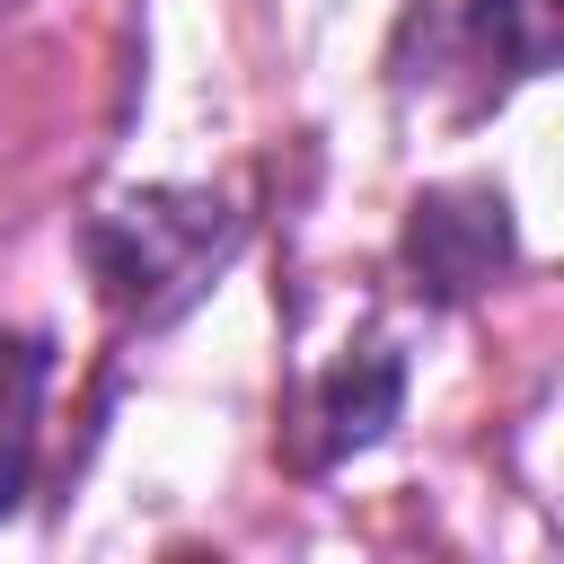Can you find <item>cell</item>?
<instances>
[{"instance_id":"4","label":"cell","mask_w":564,"mask_h":564,"mask_svg":"<svg viewBox=\"0 0 564 564\" xmlns=\"http://www.w3.org/2000/svg\"><path fill=\"white\" fill-rule=\"evenodd\" d=\"M44 379H53V352H44L35 335H0V520L18 511V494H26V476H35Z\"/></svg>"},{"instance_id":"2","label":"cell","mask_w":564,"mask_h":564,"mask_svg":"<svg viewBox=\"0 0 564 564\" xmlns=\"http://www.w3.org/2000/svg\"><path fill=\"white\" fill-rule=\"evenodd\" d=\"M405 264L432 300H467L511 264V203L494 185H441L405 220Z\"/></svg>"},{"instance_id":"5","label":"cell","mask_w":564,"mask_h":564,"mask_svg":"<svg viewBox=\"0 0 564 564\" xmlns=\"http://www.w3.org/2000/svg\"><path fill=\"white\" fill-rule=\"evenodd\" d=\"M476 35L494 44V62L511 79H538V70H555L564 0H476Z\"/></svg>"},{"instance_id":"1","label":"cell","mask_w":564,"mask_h":564,"mask_svg":"<svg viewBox=\"0 0 564 564\" xmlns=\"http://www.w3.org/2000/svg\"><path fill=\"white\" fill-rule=\"evenodd\" d=\"M229 247H238V212L220 194H203V185L123 194L79 229V256H88L97 291L141 326H159L185 300H203V282L229 264Z\"/></svg>"},{"instance_id":"3","label":"cell","mask_w":564,"mask_h":564,"mask_svg":"<svg viewBox=\"0 0 564 564\" xmlns=\"http://www.w3.org/2000/svg\"><path fill=\"white\" fill-rule=\"evenodd\" d=\"M397 405H405V361L388 352V344H370V352H352L326 388H317V441H308V458L326 467V458H352V449H370L388 423H397Z\"/></svg>"}]
</instances>
